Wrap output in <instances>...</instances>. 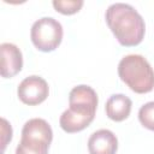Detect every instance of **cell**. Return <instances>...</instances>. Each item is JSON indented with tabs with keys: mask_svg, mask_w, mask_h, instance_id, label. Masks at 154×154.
Listing matches in <instances>:
<instances>
[{
	"mask_svg": "<svg viewBox=\"0 0 154 154\" xmlns=\"http://www.w3.org/2000/svg\"><path fill=\"white\" fill-rule=\"evenodd\" d=\"M106 23L117 41L124 47H134L142 42L146 24L142 16L129 4L114 2L105 13Z\"/></svg>",
	"mask_w": 154,
	"mask_h": 154,
	"instance_id": "obj_1",
	"label": "cell"
},
{
	"mask_svg": "<svg viewBox=\"0 0 154 154\" xmlns=\"http://www.w3.org/2000/svg\"><path fill=\"white\" fill-rule=\"evenodd\" d=\"M97 102V94L91 87L81 84L72 88L69 94V108L59 119L60 128L67 134L84 130L95 118Z\"/></svg>",
	"mask_w": 154,
	"mask_h": 154,
	"instance_id": "obj_2",
	"label": "cell"
},
{
	"mask_svg": "<svg viewBox=\"0 0 154 154\" xmlns=\"http://www.w3.org/2000/svg\"><path fill=\"white\" fill-rule=\"evenodd\" d=\"M132 101L124 94H113L106 101L105 111L107 117L113 122L125 120L131 112Z\"/></svg>",
	"mask_w": 154,
	"mask_h": 154,
	"instance_id": "obj_8",
	"label": "cell"
},
{
	"mask_svg": "<svg viewBox=\"0 0 154 154\" xmlns=\"http://www.w3.org/2000/svg\"><path fill=\"white\" fill-rule=\"evenodd\" d=\"M118 75L137 94H146L154 89V70L148 60L140 54L123 57L118 64Z\"/></svg>",
	"mask_w": 154,
	"mask_h": 154,
	"instance_id": "obj_3",
	"label": "cell"
},
{
	"mask_svg": "<svg viewBox=\"0 0 154 154\" xmlns=\"http://www.w3.org/2000/svg\"><path fill=\"white\" fill-rule=\"evenodd\" d=\"M53 7L61 14H73L83 6V0H54Z\"/></svg>",
	"mask_w": 154,
	"mask_h": 154,
	"instance_id": "obj_10",
	"label": "cell"
},
{
	"mask_svg": "<svg viewBox=\"0 0 154 154\" xmlns=\"http://www.w3.org/2000/svg\"><path fill=\"white\" fill-rule=\"evenodd\" d=\"M17 94L19 100L29 106H36L43 102L48 94L49 87L46 79L40 76H29L25 77L17 88Z\"/></svg>",
	"mask_w": 154,
	"mask_h": 154,
	"instance_id": "obj_5",
	"label": "cell"
},
{
	"mask_svg": "<svg viewBox=\"0 0 154 154\" xmlns=\"http://www.w3.org/2000/svg\"><path fill=\"white\" fill-rule=\"evenodd\" d=\"M63 26L52 17H42L37 19L30 30L32 45L41 52L48 53L55 51L63 40Z\"/></svg>",
	"mask_w": 154,
	"mask_h": 154,
	"instance_id": "obj_4",
	"label": "cell"
},
{
	"mask_svg": "<svg viewBox=\"0 0 154 154\" xmlns=\"http://www.w3.org/2000/svg\"><path fill=\"white\" fill-rule=\"evenodd\" d=\"M138 120L146 129L154 131V101H149L141 106L138 111Z\"/></svg>",
	"mask_w": 154,
	"mask_h": 154,
	"instance_id": "obj_11",
	"label": "cell"
},
{
	"mask_svg": "<svg viewBox=\"0 0 154 154\" xmlns=\"http://www.w3.org/2000/svg\"><path fill=\"white\" fill-rule=\"evenodd\" d=\"M49 144L40 138L22 136L16 148V154H48Z\"/></svg>",
	"mask_w": 154,
	"mask_h": 154,
	"instance_id": "obj_9",
	"label": "cell"
},
{
	"mask_svg": "<svg viewBox=\"0 0 154 154\" xmlns=\"http://www.w3.org/2000/svg\"><path fill=\"white\" fill-rule=\"evenodd\" d=\"M1 52V76L11 78L16 76L23 67V55L20 49L10 42L0 45Z\"/></svg>",
	"mask_w": 154,
	"mask_h": 154,
	"instance_id": "obj_6",
	"label": "cell"
},
{
	"mask_svg": "<svg viewBox=\"0 0 154 154\" xmlns=\"http://www.w3.org/2000/svg\"><path fill=\"white\" fill-rule=\"evenodd\" d=\"M118 140L108 129H100L93 132L88 140L89 154H116Z\"/></svg>",
	"mask_w": 154,
	"mask_h": 154,
	"instance_id": "obj_7",
	"label": "cell"
},
{
	"mask_svg": "<svg viewBox=\"0 0 154 154\" xmlns=\"http://www.w3.org/2000/svg\"><path fill=\"white\" fill-rule=\"evenodd\" d=\"M1 123H2V125H1V134H2L1 135V144H2V152H4L7 142L12 140V128H11V124H8V122L5 118L1 119Z\"/></svg>",
	"mask_w": 154,
	"mask_h": 154,
	"instance_id": "obj_12",
	"label": "cell"
}]
</instances>
